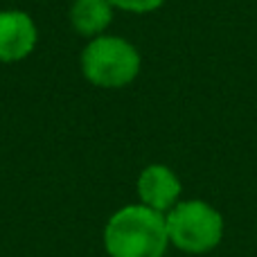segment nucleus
Masks as SVG:
<instances>
[{"mask_svg": "<svg viewBox=\"0 0 257 257\" xmlns=\"http://www.w3.org/2000/svg\"><path fill=\"white\" fill-rule=\"evenodd\" d=\"M169 246L165 214L142 203L124 205L104 228L108 257H163Z\"/></svg>", "mask_w": 257, "mask_h": 257, "instance_id": "nucleus-1", "label": "nucleus"}, {"mask_svg": "<svg viewBox=\"0 0 257 257\" xmlns=\"http://www.w3.org/2000/svg\"><path fill=\"white\" fill-rule=\"evenodd\" d=\"M79 66L88 84L117 90L138 79L142 70V57L131 41L115 34H102L86 43Z\"/></svg>", "mask_w": 257, "mask_h": 257, "instance_id": "nucleus-2", "label": "nucleus"}, {"mask_svg": "<svg viewBox=\"0 0 257 257\" xmlns=\"http://www.w3.org/2000/svg\"><path fill=\"white\" fill-rule=\"evenodd\" d=\"M169 244L183 253L201 255L217 248L223 237V217L217 208L199 199L178 201L167 214Z\"/></svg>", "mask_w": 257, "mask_h": 257, "instance_id": "nucleus-3", "label": "nucleus"}, {"mask_svg": "<svg viewBox=\"0 0 257 257\" xmlns=\"http://www.w3.org/2000/svg\"><path fill=\"white\" fill-rule=\"evenodd\" d=\"M39 27L23 9H0V63H18L34 52Z\"/></svg>", "mask_w": 257, "mask_h": 257, "instance_id": "nucleus-4", "label": "nucleus"}, {"mask_svg": "<svg viewBox=\"0 0 257 257\" xmlns=\"http://www.w3.org/2000/svg\"><path fill=\"white\" fill-rule=\"evenodd\" d=\"M136 190L142 205L156 210V212L167 214L178 203V199H181L183 185H181V178L176 176V172L172 167L154 163V165H147L140 172Z\"/></svg>", "mask_w": 257, "mask_h": 257, "instance_id": "nucleus-5", "label": "nucleus"}, {"mask_svg": "<svg viewBox=\"0 0 257 257\" xmlns=\"http://www.w3.org/2000/svg\"><path fill=\"white\" fill-rule=\"evenodd\" d=\"M113 12L115 7L108 0H72L68 18L77 34L90 41L95 36L106 34L113 23Z\"/></svg>", "mask_w": 257, "mask_h": 257, "instance_id": "nucleus-6", "label": "nucleus"}, {"mask_svg": "<svg viewBox=\"0 0 257 257\" xmlns=\"http://www.w3.org/2000/svg\"><path fill=\"white\" fill-rule=\"evenodd\" d=\"M115 9L128 14H151L165 5V0H108Z\"/></svg>", "mask_w": 257, "mask_h": 257, "instance_id": "nucleus-7", "label": "nucleus"}]
</instances>
